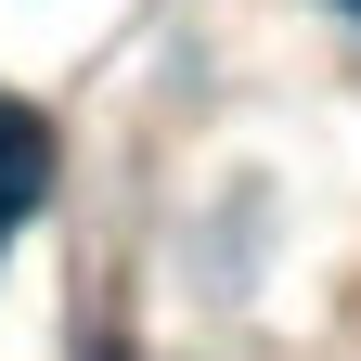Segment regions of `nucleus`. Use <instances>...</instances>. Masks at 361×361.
<instances>
[{"label": "nucleus", "instance_id": "obj_1", "mask_svg": "<svg viewBox=\"0 0 361 361\" xmlns=\"http://www.w3.org/2000/svg\"><path fill=\"white\" fill-rule=\"evenodd\" d=\"M39 180H52V129H39L26 104H0V233L39 207Z\"/></svg>", "mask_w": 361, "mask_h": 361}, {"label": "nucleus", "instance_id": "obj_2", "mask_svg": "<svg viewBox=\"0 0 361 361\" xmlns=\"http://www.w3.org/2000/svg\"><path fill=\"white\" fill-rule=\"evenodd\" d=\"M348 13H361V0H348Z\"/></svg>", "mask_w": 361, "mask_h": 361}]
</instances>
